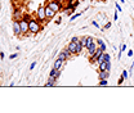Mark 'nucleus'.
Returning <instances> with one entry per match:
<instances>
[{"label":"nucleus","mask_w":134,"mask_h":113,"mask_svg":"<svg viewBox=\"0 0 134 113\" xmlns=\"http://www.w3.org/2000/svg\"><path fill=\"white\" fill-rule=\"evenodd\" d=\"M29 28H30V32L31 33L40 32V31H41L40 21H39V19H30V22H29Z\"/></svg>","instance_id":"f257e3e1"},{"label":"nucleus","mask_w":134,"mask_h":113,"mask_svg":"<svg viewBox=\"0 0 134 113\" xmlns=\"http://www.w3.org/2000/svg\"><path fill=\"white\" fill-rule=\"evenodd\" d=\"M36 17H37V19H39L40 22H44L45 19H48V18H47V14H45V8H44V7H39V9H37V12H36Z\"/></svg>","instance_id":"f03ea898"},{"label":"nucleus","mask_w":134,"mask_h":113,"mask_svg":"<svg viewBox=\"0 0 134 113\" xmlns=\"http://www.w3.org/2000/svg\"><path fill=\"white\" fill-rule=\"evenodd\" d=\"M103 53H104V51H103V50H102V49L98 46V48H97V50H96V53H94V54L90 57V63H97L98 58L103 55Z\"/></svg>","instance_id":"7ed1b4c3"},{"label":"nucleus","mask_w":134,"mask_h":113,"mask_svg":"<svg viewBox=\"0 0 134 113\" xmlns=\"http://www.w3.org/2000/svg\"><path fill=\"white\" fill-rule=\"evenodd\" d=\"M19 25H21V31H22V35H26L27 32H30L29 22H27V21H25V19H19Z\"/></svg>","instance_id":"20e7f679"},{"label":"nucleus","mask_w":134,"mask_h":113,"mask_svg":"<svg viewBox=\"0 0 134 113\" xmlns=\"http://www.w3.org/2000/svg\"><path fill=\"white\" fill-rule=\"evenodd\" d=\"M13 32H14V35H16V36H21V35H22L19 21H17V19H14V22H13Z\"/></svg>","instance_id":"39448f33"},{"label":"nucleus","mask_w":134,"mask_h":113,"mask_svg":"<svg viewBox=\"0 0 134 113\" xmlns=\"http://www.w3.org/2000/svg\"><path fill=\"white\" fill-rule=\"evenodd\" d=\"M48 5H49V7L53 9V10H54V12H55V13L61 10V4H59L57 0H50L49 3H48Z\"/></svg>","instance_id":"423d86ee"},{"label":"nucleus","mask_w":134,"mask_h":113,"mask_svg":"<svg viewBox=\"0 0 134 113\" xmlns=\"http://www.w3.org/2000/svg\"><path fill=\"white\" fill-rule=\"evenodd\" d=\"M93 41H94V40H93L92 36H84V37H81V44H83V46L85 49H88V46H89Z\"/></svg>","instance_id":"0eeeda50"},{"label":"nucleus","mask_w":134,"mask_h":113,"mask_svg":"<svg viewBox=\"0 0 134 113\" xmlns=\"http://www.w3.org/2000/svg\"><path fill=\"white\" fill-rule=\"evenodd\" d=\"M67 49L71 51V54H72V55H77V54H79V51H77V44H76V43H74V41H71V43L68 44Z\"/></svg>","instance_id":"6e6552de"},{"label":"nucleus","mask_w":134,"mask_h":113,"mask_svg":"<svg viewBox=\"0 0 134 113\" xmlns=\"http://www.w3.org/2000/svg\"><path fill=\"white\" fill-rule=\"evenodd\" d=\"M44 8H45V14H47V18H48V19H52V18H54V17H55V14H57V13H55V12H54V10L50 8L48 4H47Z\"/></svg>","instance_id":"1a4fd4ad"},{"label":"nucleus","mask_w":134,"mask_h":113,"mask_svg":"<svg viewBox=\"0 0 134 113\" xmlns=\"http://www.w3.org/2000/svg\"><path fill=\"white\" fill-rule=\"evenodd\" d=\"M97 48H98V44H97V41H93L89 46H88V54H89V57H92L94 53H96V50H97Z\"/></svg>","instance_id":"9d476101"},{"label":"nucleus","mask_w":134,"mask_h":113,"mask_svg":"<svg viewBox=\"0 0 134 113\" xmlns=\"http://www.w3.org/2000/svg\"><path fill=\"white\" fill-rule=\"evenodd\" d=\"M99 80H103V79H107L108 80V77H110V71L108 69H104V71H99Z\"/></svg>","instance_id":"9b49d317"},{"label":"nucleus","mask_w":134,"mask_h":113,"mask_svg":"<svg viewBox=\"0 0 134 113\" xmlns=\"http://www.w3.org/2000/svg\"><path fill=\"white\" fill-rule=\"evenodd\" d=\"M65 63V61H62V59H59V58H57L55 59V62H54V64H53V68H55V69H61L62 68V66Z\"/></svg>","instance_id":"f8f14e48"},{"label":"nucleus","mask_w":134,"mask_h":113,"mask_svg":"<svg viewBox=\"0 0 134 113\" xmlns=\"http://www.w3.org/2000/svg\"><path fill=\"white\" fill-rule=\"evenodd\" d=\"M61 69H55V68H53L52 71H50V73H49V76H52V77H55L57 80H58V77L61 76Z\"/></svg>","instance_id":"ddd939ff"},{"label":"nucleus","mask_w":134,"mask_h":113,"mask_svg":"<svg viewBox=\"0 0 134 113\" xmlns=\"http://www.w3.org/2000/svg\"><path fill=\"white\" fill-rule=\"evenodd\" d=\"M54 85H57V79L49 76V79L47 81V86H54Z\"/></svg>","instance_id":"4468645a"},{"label":"nucleus","mask_w":134,"mask_h":113,"mask_svg":"<svg viewBox=\"0 0 134 113\" xmlns=\"http://www.w3.org/2000/svg\"><path fill=\"white\" fill-rule=\"evenodd\" d=\"M68 3H67V7H74V8H76L79 4H80V1L79 0H67Z\"/></svg>","instance_id":"2eb2a0df"},{"label":"nucleus","mask_w":134,"mask_h":113,"mask_svg":"<svg viewBox=\"0 0 134 113\" xmlns=\"http://www.w3.org/2000/svg\"><path fill=\"white\" fill-rule=\"evenodd\" d=\"M74 10H75V8H74V7H67V8H65V13H66L67 16H72Z\"/></svg>","instance_id":"dca6fc26"},{"label":"nucleus","mask_w":134,"mask_h":113,"mask_svg":"<svg viewBox=\"0 0 134 113\" xmlns=\"http://www.w3.org/2000/svg\"><path fill=\"white\" fill-rule=\"evenodd\" d=\"M107 63H108V62H106V61H103V62H100V63H98V67H99V71H104V69H107Z\"/></svg>","instance_id":"f3484780"},{"label":"nucleus","mask_w":134,"mask_h":113,"mask_svg":"<svg viewBox=\"0 0 134 113\" xmlns=\"http://www.w3.org/2000/svg\"><path fill=\"white\" fill-rule=\"evenodd\" d=\"M97 44H98V46H99V48L102 49L103 51H106V44L103 43V40H100V39H98V40H97Z\"/></svg>","instance_id":"a211bd4d"},{"label":"nucleus","mask_w":134,"mask_h":113,"mask_svg":"<svg viewBox=\"0 0 134 113\" xmlns=\"http://www.w3.org/2000/svg\"><path fill=\"white\" fill-rule=\"evenodd\" d=\"M102 57H103V61H106V62H110V61H111L110 54H108V53H106V51L103 53V55H102Z\"/></svg>","instance_id":"6ab92c4d"},{"label":"nucleus","mask_w":134,"mask_h":113,"mask_svg":"<svg viewBox=\"0 0 134 113\" xmlns=\"http://www.w3.org/2000/svg\"><path fill=\"white\" fill-rule=\"evenodd\" d=\"M98 85H99V86H107V85H108V80H107V79H103V80H99V82H98Z\"/></svg>","instance_id":"aec40b11"},{"label":"nucleus","mask_w":134,"mask_h":113,"mask_svg":"<svg viewBox=\"0 0 134 113\" xmlns=\"http://www.w3.org/2000/svg\"><path fill=\"white\" fill-rule=\"evenodd\" d=\"M83 14V12H79V13H76V14H74V16H71V21H74V19H76L77 17H80Z\"/></svg>","instance_id":"412c9836"},{"label":"nucleus","mask_w":134,"mask_h":113,"mask_svg":"<svg viewBox=\"0 0 134 113\" xmlns=\"http://www.w3.org/2000/svg\"><path fill=\"white\" fill-rule=\"evenodd\" d=\"M126 50V45L125 44H122L121 45V48H120V53H119V58H120V55H121V51H125Z\"/></svg>","instance_id":"4be33fe9"},{"label":"nucleus","mask_w":134,"mask_h":113,"mask_svg":"<svg viewBox=\"0 0 134 113\" xmlns=\"http://www.w3.org/2000/svg\"><path fill=\"white\" fill-rule=\"evenodd\" d=\"M122 77L124 79H128L129 77V72L128 71H122Z\"/></svg>","instance_id":"5701e85b"},{"label":"nucleus","mask_w":134,"mask_h":113,"mask_svg":"<svg viewBox=\"0 0 134 113\" xmlns=\"http://www.w3.org/2000/svg\"><path fill=\"white\" fill-rule=\"evenodd\" d=\"M71 41H74V43H77V41H80V39H79L77 36H74V37L71 39Z\"/></svg>","instance_id":"b1692460"},{"label":"nucleus","mask_w":134,"mask_h":113,"mask_svg":"<svg viewBox=\"0 0 134 113\" xmlns=\"http://www.w3.org/2000/svg\"><path fill=\"white\" fill-rule=\"evenodd\" d=\"M22 19H25V21H27V22H30V19H31V18H30V16H29V14H25Z\"/></svg>","instance_id":"393cba45"},{"label":"nucleus","mask_w":134,"mask_h":113,"mask_svg":"<svg viewBox=\"0 0 134 113\" xmlns=\"http://www.w3.org/2000/svg\"><path fill=\"white\" fill-rule=\"evenodd\" d=\"M124 80H125V79H124V77H122V76H121V77H120V79H119V81H117V84H119V85H121V84H122V82H124Z\"/></svg>","instance_id":"a878e982"},{"label":"nucleus","mask_w":134,"mask_h":113,"mask_svg":"<svg viewBox=\"0 0 134 113\" xmlns=\"http://www.w3.org/2000/svg\"><path fill=\"white\" fill-rule=\"evenodd\" d=\"M17 57H18V53H14V54H12L9 58H10V59H14V58H17Z\"/></svg>","instance_id":"bb28decb"},{"label":"nucleus","mask_w":134,"mask_h":113,"mask_svg":"<svg viewBox=\"0 0 134 113\" xmlns=\"http://www.w3.org/2000/svg\"><path fill=\"white\" fill-rule=\"evenodd\" d=\"M35 66H36V61H35V62H32V63H31V66H30V69H31V71L35 68Z\"/></svg>","instance_id":"cd10ccee"},{"label":"nucleus","mask_w":134,"mask_h":113,"mask_svg":"<svg viewBox=\"0 0 134 113\" xmlns=\"http://www.w3.org/2000/svg\"><path fill=\"white\" fill-rule=\"evenodd\" d=\"M111 27V22H108V23H106V26H104V28L107 30V28H110Z\"/></svg>","instance_id":"c85d7f7f"},{"label":"nucleus","mask_w":134,"mask_h":113,"mask_svg":"<svg viewBox=\"0 0 134 113\" xmlns=\"http://www.w3.org/2000/svg\"><path fill=\"white\" fill-rule=\"evenodd\" d=\"M116 10H117V12H121V7H120L117 3H116Z\"/></svg>","instance_id":"c756f323"},{"label":"nucleus","mask_w":134,"mask_h":113,"mask_svg":"<svg viewBox=\"0 0 134 113\" xmlns=\"http://www.w3.org/2000/svg\"><path fill=\"white\" fill-rule=\"evenodd\" d=\"M128 57H133V51H132V50L128 51Z\"/></svg>","instance_id":"7c9ffc66"},{"label":"nucleus","mask_w":134,"mask_h":113,"mask_svg":"<svg viewBox=\"0 0 134 113\" xmlns=\"http://www.w3.org/2000/svg\"><path fill=\"white\" fill-rule=\"evenodd\" d=\"M55 23H57V25H61V18H57V21H55Z\"/></svg>","instance_id":"2f4dec72"},{"label":"nucleus","mask_w":134,"mask_h":113,"mask_svg":"<svg viewBox=\"0 0 134 113\" xmlns=\"http://www.w3.org/2000/svg\"><path fill=\"white\" fill-rule=\"evenodd\" d=\"M92 25H93V26H94V27H99V26H98V23H97V22H93V23H92Z\"/></svg>","instance_id":"473e14b6"},{"label":"nucleus","mask_w":134,"mask_h":113,"mask_svg":"<svg viewBox=\"0 0 134 113\" xmlns=\"http://www.w3.org/2000/svg\"><path fill=\"white\" fill-rule=\"evenodd\" d=\"M114 19H115V21H117V10H116V13H115V16H114Z\"/></svg>","instance_id":"72a5a7b5"},{"label":"nucleus","mask_w":134,"mask_h":113,"mask_svg":"<svg viewBox=\"0 0 134 113\" xmlns=\"http://www.w3.org/2000/svg\"><path fill=\"white\" fill-rule=\"evenodd\" d=\"M98 1H102V3H106L107 0H98Z\"/></svg>","instance_id":"f704fd0d"},{"label":"nucleus","mask_w":134,"mask_h":113,"mask_svg":"<svg viewBox=\"0 0 134 113\" xmlns=\"http://www.w3.org/2000/svg\"><path fill=\"white\" fill-rule=\"evenodd\" d=\"M0 9H1V3H0Z\"/></svg>","instance_id":"c9c22d12"},{"label":"nucleus","mask_w":134,"mask_h":113,"mask_svg":"<svg viewBox=\"0 0 134 113\" xmlns=\"http://www.w3.org/2000/svg\"><path fill=\"white\" fill-rule=\"evenodd\" d=\"M13 1H17V0H13Z\"/></svg>","instance_id":"e433bc0d"}]
</instances>
